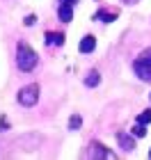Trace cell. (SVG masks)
Returning <instances> with one entry per match:
<instances>
[{
  "label": "cell",
  "instance_id": "1",
  "mask_svg": "<svg viewBox=\"0 0 151 160\" xmlns=\"http://www.w3.org/2000/svg\"><path fill=\"white\" fill-rule=\"evenodd\" d=\"M37 62H39L37 53H34L25 41H21L18 46H16V67L28 73V71H32L34 67H37Z\"/></svg>",
  "mask_w": 151,
  "mask_h": 160
},
{
  "label": "cell",
  "instance_id": "2",
  "mask_svg": "<svg viewBox=\"0 0 151 160\" xmlns=\"http://www.w3.org/2000/svg\"><path fill=\"white\" fill-rule=\"evenodd\" d=\"M133 71H135V76H138L140 80H144V82H151V48L142 50V53L135 57V62H133Z\"/></svg>",
  "mask_w": 151,
  "mask_h": 160
},
{
  "label": "cell",
  "instance_id": "3",
  "mask_svg": "<svg viewBox=\"0 0 151 160\" xmlns=\"http://www.w3.org/2000/svg\"><path fill=\"white\" fill-rule=\"evenodd\" d=\"M18 103L21 105H25V108H32V105H37V101H39V85L37 82H32V85H25V87H21V92H18Z\"/></svg>",
  "mask_w": 151,
  "mask_h": 160
},
{
  "label": "cell",
  "instance_id": "4",
  "mask_svg": "<svg viewBox=\"0 0 151 160\" xmlns=\"http://www.w3.org/2000/svg\"><path fill=\"white\" fill-rule=\"evenodd\" d=\"M85 156H87V158H94V160H96V158H114V153H112L110 149H105L101 142H92L89 147H87V153H85Z\"/></svg>",
  "mask_w": 151,
  "mask_h": 160
},
{
  "label": "cell",
  "instance_id": "5",
  "mask_svg": "<svg viewBox=\"0 0 151 160\" xmlns=\"http://www.w3.org/2000/svg\"><path fill=\"white\" fill-rule=\"evenodd\" d=\"M57 18L62 23H69L73 18V5H67V2H60V9H57Z\"/></svg>",
  "mask_w": 151,
  "mask_h": 160
},
{
  "label": "cell",
  "instance_id": "6",
  "mask_svg": "<svg viewBox=\"0 0 151 160\" xmlns=\"http://www.w3.org/2000/svg\"><path fill=\"white\" fill-rule=\"evenodd\" d=\"M78 48H80V53H92V50L96 48V37L94 34H87V37H83L80 39V43H78Z\"/></svg>",
  "mask_w": 151,
  "mask_h": 160
},
{
  "label": "cell",
  "instance_id": "7",
  "mask_svg": "<svg viewBox=\"0 0 151 160\" xmlns=\"http://www.w3.org/2000/svg\"><path fill=\"white\" fill-rule=\"evenodd\" d=\"M117 142H119V147L124 151H133L135 149V140L131 135H126V133H117Z\"/></svg>",
  "mask_w": 151,
  "mask_h": 160
},
{
  "label": "cell",
  "instance_id": "8",
  "mask_svg": "<svg viewBox=\"0 0 151 160\" xmlns=\"http://www.w3.org/2000/svg\"><path fill=\"white\" fill-rule=\"evenodd\" d=\"M114 18H117V12H112V9H98L94 14V21H103V23H112Z\"/></svg>",
  "mask_w": 151,
  "mask_h": 160
},
{
  "label": "cell",
  "instance_id": "9",
  "mask_svg": "<svg viewBox=\"0 0 151 160\" xmlns=\"http://www.w3.org/2000/svg\"><path fill=\"white\" fill-rule=\"evenodd\" d=\"M46 43L48 46H62L64 43V34L62 32H48L46 34Z\"/></svg>",
  "mask_w": 151,
  "mask_h": 160
},
{
  "label": "cell",
  "instance_id": "10",
  "mask_svg": "<svg viewBox=\"0 0 151 160\" xmlns=\"http://www.w3.org/2000/svg\"><path fill=\"white\" fill-rule=\"evenodd\" d=\"M98 82H101V73H98V71H89L87 78H85V85H87V87H96Z\"/></svg>",
  "mask_w": 151,
  "mask_h": 160
},
{
  "label": "cell",
  "instance_id": "11",
  "mask_svg": "<svg viewBox=\"0 0 151 160\" xmlns=\"http://www.w3.org/2000/svg\"><path fill=\"white\" fill-rule=\"evenodd\" d=\"M80 126H83V117H80V114H71V119H69V128H71V130H78Z\"/></svg>",
  "mask_w": 151,
  "mask_h": 160
},
{
  "label": "cell",
  "instance_id": "12",
  "mask_svg": "<svg viewBox=\"0 0 151 160\" xmlns=\"http://www.w3.org/2000/svg\"><path fill=\"white\" fill-rule=\"evenodd\" d=\"M131 133H133V137H144V135H147L144 123H135V126L131 128Z\"/></svg>",
  "mask_w": 151,
  "mask_h": 160
},
{
  "label": "cell",
  "instance_id": "13",
  "mask_svg": "<svg viewBox=\"0 0 151 160\" xmlns=\"http://www.w3.org/2000/svg\"><path fill=\"white\" fill-rule=\"evenodd\" d=\"M138 123H144V126H147V123H151V110H144V112H142L140 117H138Z\"/></svg>",
  "mask_w": 151,
  "mask_h": 160
},
{
  "label": "cell",
  "instance_id": "14",
  "mask_svg": "<svg viewBox=\"0 0 151 160\" xmlns=\"http://www.w3.org/2000/svg\"><path fill=\"white\" fill-rule=\"evenodd\" d=\"M7 128H9V123H7V119L3 117V119H0V130H7Z\"/></svg>",
  "mask_w": 151,
  "mask_h": 160
},
{
  "label": "cell",
  "instance_id": "15",
  "mask_svg": "<svg viewBox=\"0 0 151 160\" xmlns=\"http://www.w3.org/2000/svg\"><path fill=\"white\" fill-rule=\"evenodd\" d=\"M34 21H37V16H32V14H30V16L25 18V25H34Z\"/></svg>",
  "mask_w": 151,
  "mask_h": 160
},
{
  "label": "cell",
  "instance_id": "16",
  "mask_svg": "<svg viewBox=\"0 0 151 160\" xmlns=\"http://www.w3.org/2000/svg\"><path fill=\"white\" fill-rule=\"evenodd\" d=\"M60 2H67V5H78L80 0H60Z\"/></svg>",
  "mask_w": 151,
  "mask_h": 160
},
{
  "label": "cell",
  "instance_id": "17",
  "mask_svg": "<svg viewBox=\"0 0 151 160\" xmlns=\"http://www.w3.org/2000/svg\"><path fill=\"white\" fill-rule=\"evenodd\" d=\"M124 2H126V5H133V2H138V0H124Z\"/></svg>",
  "mask_w": 151,
  "mask_h": 160
},
{
  "label": "cell",
  "instance_id": "18",
  "mask_svg": "<svg viewBox=\"0 0 151 160\" xmlns=\"http://www.w3.org/2000/svg\"><path fill=\"white\" fill-rule=\"evenodd\" d=\"M149 158H151V149H149Z\"/></svg>",
  "mask_w": 151,
  "mask_h": 160
}]
</instances>
